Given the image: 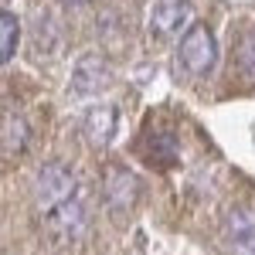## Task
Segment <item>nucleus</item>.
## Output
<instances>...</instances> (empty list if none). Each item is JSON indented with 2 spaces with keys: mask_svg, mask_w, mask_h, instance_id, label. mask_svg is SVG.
I'll return each mask as SVG.
<instances>
[{
  "mask_svg": "<svg viewBox=\"0 0 255 255\" xmlns=\"http://www.w3.org/2000/svg\"><path fill=\"white\" fill-rule=\"evenodd\" d=\"M68 201H75V174L65 163H44L34 177V208L48 218Z\"/></svg>",
  "mask_w": 255,
  "mask_h": 255,
  "instance_id": "f257e3e1",
  "label": "nucleus"
},
{
  "mask_svg": "<svg viewBox=\"0 0 255 255\" xmlns=\"http://www.w3.org/2000/svg\"><path fill=\"white\" fill-rule=\"evenodd\" d=\"M177 55H180V65L191 72V75H208L211 68L218 65V44L215 34L204 27V24H194L180 44H177Z\"/></svg>",
  "mask_w": 255,
  "mask_h": 255,
  "instance_id": "f03ea898",
  "label": "nucleus"
},
{
  "mask_svg": "<svg viewBox=\"0 0 255 255\" xmlns=\"http://www.w3.org/2000/svg\"><path fill=\"white\" fill-rule=\"evenodd\" d=\"M146 20H150V27L157 34H163V38H174V34L184 38L197 24L191 0H153L150 10H146Z\"/></svg>",
  "mask_w": 255,
  "mask_h": 255,
  "instance_id": "7ed1b4c3",
  "label": "nucleus"
},
{
  "mask_svg": "<svg viewBox=\"0 0 255 255\" xmlns=\"http://www.w3.org/2000/svg\"><path fill=\"white\" fill-rule=\"evenodd\" d=\"M102 197H106V204H109V211H129L133 204H136L139 197V184L136 177L129 174L126 167H109L106 177H102Z\"/></svg>",
  "mask_w": 255,
  "mask_h": 255,
  "instance_id": "20e7f679",
  "label": "nucleus"
},
{
  "mask_svg": "<svg viewBox=\"0 0 255 255\" xmlns=\"http://www.w3.org/2000/svg\"><path fill=\"white\" fill-rule=\"evenodd\" d=\"M109 85V65L102 55H85L75 61V72H72V92L75 96H96Z\"/></svg>",
  "mask_w": 255,
  "mask_h": 255,
  "instance_id": "39448f33",
  "label": "nucleus"
},
{
  "mask_svg": "<svg viewBox=\"0 0 255 255\" xmlns=\"http://www.w3.org/2000/svg\"><path fill=\"white\" fill-rule=\"evenodd\" d=\"M225 245L232 255H255V215L249 208H235L225 218Z\"/></svg>",
  "mask_w": 255,
  "mask_h": 255,
  "instance_id": "423d86ee",
  "label": "nucleus"
},
{
  "mask_svg": "<svg viewBox=\"0 0 255 255\" xmlns=\"http://www.w3.org/2000/svg\"><path fill=\"white\" fill-rule=\"evenodd\" d=\"M119 129V109L116 106H92L82 119V133L89 146H109Z\"/></svg>",
  "mask_w": 255,
  "mask_h": 255,
  "instance_id": "0eeeda50",
  "label": "nucleus"
},
{
  "mask_svg": "<svg viewBox=\"0 0 255 255\" xmlns=\"http://www.w3.org/2000/svg\"><path fill=\"white\" fill-rule=\"evenodd\" d=\"M85 221H89V215H85V204H82L79 197H75V201H68V204H61L55 215L44 218L48 232H51V235H58V238H65V242H75V238L85 232Z\"/></svg>",
  "mask_w": 255,
  "mask_h": 255,
  "instance_id": "6e6552de",
  "label": "nucleus"
},
{
  "mask_svg": "<svg viewBox=\"0 0 255 255\" xmlns=\"http://www.w3.org/2000/svg\"><path fill=\"white\" fill-rule=\"evenodd\" d=\"M139 153H143V160H146L150 167L167 170V167L177 160V139H174V133H167V129H146L143 139H139Z\"/></svg>",
  "mask_w": 255,
  "mask_h": 255,
  "instance_id": "1a4fd4ad",
  "label": "nucleus"
},
{
  "mask_svg": "<svg viewBox=\"0 0 255 255\" xmlns=\"http://www.w3.org/2000/svg\"><path fill=\"white\" fill-rule=\"evenodd\" d=\"M27 136H31V129H27L24 116L10 113V109H3V133H0V143H3V157H17V153H24V146H27Z\"/></svg>",
  "mask_w": 255,
  "mask_h": 255,
  "instance_id": "9d476101",
  "label": "nucleus"
},
{
  "mask_svg": "<svg viewBox=\"0 0 255 255\" xmlns=\"http://www.w3.org/2000/svg\"><path fill=\"white\" fill-rule=\"evenodd\" d=\"M17 38H20V24H17V17H14L10 10H3V14H0V61H3V65L14 58Z\"/></svg>",
  "mask_w": 255,
  "mask_h": 255,
  "instance_id": "9b49d317",
  "label": "nucleus"
},
{
  "mask_svg": "<svg viewBox=\"0 0 255 255\" xmlns=\"http://www.w3.org/2000/svg\"><path fill=\"white\" fill-rule=\"evenodd\" d=\"M238 68L245 79H255V31L242 34V41H238Z\"/></svg>",
  "mask_w": 255,
  "mask_h": 255,
  "instance_id": "f8f14e48",
  "label": "nucleus"
},
{
  "mask_svg": "<svg viewBox=\"0 0 255 255\" xmlns=\"http://www.w3.org/2000/svg\"><path fill=\"white\" fill-rule=\"evenodd\" d=\"M65 3H85V0H65Z\"/></svg>",
  "mask_w": 255,
  "mask_h": 255,
  "instance_id": "ddd939ff",
  "label": "nucleus"
}]
</instances>
